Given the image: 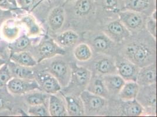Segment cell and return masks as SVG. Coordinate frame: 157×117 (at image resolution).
<instances>
[{
  "label": "cell",
  "mask_w": 157,
  "mask_h": 117,
  "mask_svg": "<svg viewBox=\"0 0 157 117\" xmlns=\"http://www.w3.org/2000/svg\"><path fill=\"white\" fill-rule=\"evenodd\" d=\"M147 31L149 32L151 35L154 38V39H156L157 37V20H154L150 17L147 18L145 22V26Z\"/></svg>",
  "instance_id": "cell-36"
},
{
  "label": "cell",
  "mask_w": 157,
  "mask_h": 117,
  "mask_svg": "<svg viewBox=\"0 0 157 117\" xmlns=\"http://www.w3.org/2000/svg\"><path fill=\"white\" fill-rule=\"evenodd\" d=\"M86 90L105 99H108L110 96L103 82L102 76L98 74H92V77Z\"/></svg>",
  "instance_id": "cell-17"
},
{
  "label": "cell",
  "mask_w": 157,
  "mask_h": 117,
  "mask_svg": "<svg viewBox=\"0 0 157 117\" xmlns=\"http://www.w3.org/2000/svg\"><path fill=\"white\" fill-rule=\"evenodd\" d=\"M48 111L52 117H63L67 115L66 108L60 98L52 94L49 98Z\"/></svg>",
  "instance_id": "cell-20"
},
{
  "label": "cell",
  "mask_w": 157,
  "mask_h": 117,
  "mask_svg": "<svg viewBox=\"0 0 157 117\" xmlns=\"http://www.w3.org/2000/svg\"><path fill=\"white\" fill-rule=\"evenodd\" d=\"M2 32L6 38L9 40H13L17 39L20 32V29L17 26L6 24L2 28Z\"/></svg>",
  "instance_id": "cell-35"
},
{
  "label": "cell",
  "mask_w": 157,
  "mask_h": 117,
  "mask_svg": "<svg viewBox=\"0 0 157 117\" xmlns=\"http://www.w3.org/2000/svg\"><path fill=\"white\" fill-rule=\"evenodd\" d=\"M123 57L141 67L155 62L156 48L141 42H131L122 50Z\"/></svg>",
  "instance_id": "cell-1"
},
{
  "label": "cell",
  "mask_w": 157,
  "mask_h": 117,
  "mask_svg": "<svg viewBox=\"0 0 157 117\" xmlns=\"http://www.w3.org/2000/svg\"><path fill=\"white\" fill-rule=\"evenodd\" d=\"M75 58L80 62H87L92 58V48L86 43H79L73 51Z\"/></svg>",
  "instance_id": "cell-27"
},
{
  "label": "cell",
  "mask_w": 157,
  "mask_h": 117,
  "mask_svg": "<svg viewBox=\"0 0 157 117\" xmlns=\"http://www.w3.org/2000/svg\"><path fill=\"white\" fill-rule=\"evenodd\" d=\"M105 33L116 43L123 42L131 35L130 32L119 20L110 22L105 28Z\"/></svg>",
  "instance_id": "cell-12"
},
{
  "label": "cell",
  "mask_w": 157,
  "mask_h": 117,
  "mask_svg": "<svg viewBox=\"0 0 157 117\" xmlns=\"http://www.w3.org/2000/svg\"><path fill=\"white\" fill-rule=\"evenodd\" d=\"M136 100L146 110L151 114H156L157 105V85H152L140 86L139 91Z\"/></svg>",
  "instance_id": "cell-5"
},
{
  "label": "cell",
  "mask_w": 157,
  "mask_h": 117,
  "mask_svg": "<svg viewBox=\"0 0 157 117\" xmlns=\"http://www.w3.org/2000/svg\"><path fill=\"white\" fill-rule=\"evenodd\" d=\"M49 96L48 94L42 92H35L27 94L25 97L26 102L30 106L36 105H46Z\"/></svg>",
  "instance_id": "cell-28"
},
{
  "label": "cell",
  "mask_w": 157,
  "mask_h": 117,
  "mask_svg": "<svg viewBox=\"0 0 157 117\" xmlns=\"http://www.w3.org/2000/svg\"><path fill=\"white\" fill-rule=\"evenodd\" d=\"M140 86H145L156 83L157 65L156 62L140 68L136 81Z\"/></svg>",
  "instance_id": "cell-14"
},
{
  "label": "cell",
  "mask_w": 157,
  "mask_h": 117,
  "mask_svg": "<svg viewBox=\"0 0 157 117\" xmlns=\"http://www.w3.org/2000/svg\"><path fill=\"white\" fill-rule=\"evenodd\" d=\"M66 103V111L70 116L78 117L85 114L83 102L80 96L74 94H65L62 93Z\"/></svg>",
  "instance_id": "cell-15"
},
{
  "label": "cell",
  "mask_w": 157,
  "mask_h": 117,
  "mask_svg": "<svg viewBox=\"0 0 157 117\" xmlns=\"http://www.w3.org/2000/svg\"><path fill=\"white\" fill-rule=\"evenodd\" d=\"M36 51L38 63L56 55H65L66 53L65 50L52 38L44 39L38 46Z\"/></svg>",
  "instance_id": "cell-7"
},
{
  "label": "cell",
  "mask_w": 157,
  "mask_h": 117,
  "mask_svg": "<svg viewBox=\"0 0 157 117\" xmlns=\"http://www.w3.org/2000/svg\"><path fill=\"white\" fill-rule=\"evenodd\" d=\"M3 64H4V62L2 60L0 59V67Z\"/></svg>",
  "instance_id": "cell-41"
},
{
  "label": "cell",
  "mask_w": 157,
  "mask_h": 117,
  "mask_svg": "<svg viewBox=\"0 0 157 117\" xmlns=\"http://www.w3.org/2000/svg\"><path fill=\"white\" fill-rule=\"evenodd\" d=\"M13 78L8 64L4 63L0 67V88L7 85Z\"/></svg>",
  "instance_id": "cell-33"
},
{
  "label": "cell",
  "mask_w": 157,
  "mask_h": 117,
  "mask_svg": "<svg viewBox=\"0 0 157 117\" xmlns=\"http://www.w3.org/2000/svg\"><path fill=\"white\" fill-rule=\"evenodd\" d=\"M96 5H98L104 10L109 12H119L122 4V0H95Z\"/></svg>",
  "instance_id": "cell-29"
},
{
  "label": "cell",
  "mask_w": 157,
  "mask_h": 117,
  "mask_svg": "<svg viewBox=\"0 0 157 117\" xmlns=\"http://www.w3.org/2000/svg\"><path fill=\"white\" fill-rule=\"evenodd\" d=\"M140 85L136 81H127L118 94V98L123 101H130L136 99L139 91Z\"/></svg>",
  "instance_id": "cell-21"
},
{
  "label": "cell",
  "mask_w": 157,
  "mask_h": 117,
  "mask_svg": "<svg viewBox=\"0 0 157 117\" xmlns=\"http://www.w3.org/2000/svg\"><path fill=\"white\" fill-rule=\"evenodd\" d=\"M35 79L39 85L40 90L48 94H55L62 90L58 80L47 70L35 72Z\"/></svg>",
  "instance_id": "cell-8"
},
{
  "label": "cell",
  "mask_w": 157,
  "mask_h": 117,
  "mask_svg": "<svg viewBox=\"0 0 157 117\" xmlns=\"http://www.w3.org/2000/svg\"><path fill=\"white\" fill-rule=\"evenodd\" d=\"M58 80L59 84L63 88L68 85L72 72V67L67 63L61 60L53 61L47 69Z\"/></svg>",
  "instance_id": "cell-9"
},
{
  "label": "cell",
  "mask_w": 157,
  "mask_h": 117,
  "mask_svg": "<svg viewBox=\"0 0 157 117\" xmlns=\"http://www.w3.org/2000/svg\"><path fill=\"white\" fill-rule=\"evenodd\" d=\"M73 9L78 17H86L92 13L96 7L95 0H75Z\"/></svg>",
  "instance_id": "cell-23"
},
{
  "label": "cell",
  "mask_w": 157,
  "mask_h": 117,
  "mask_svg": "<svg viewBox=\"0 0 157 117\" xmlns=\"http://www.w3.org/2000/svg\"><path fill=\"white\" fill-rule=\"evenodd\" d=\"M123 102L121 110L123 114V115L128 117H138L143 114L144 108L136 99Z\"/></svg>",
  "instance_id": "cell-25"
},
{
  "label": "cell",
  "mask_w": 157,
  "mask_h": 117,
  "mask_svg": "<svg viewBox=\"0 0 157 117\" xmlns=\"http://www.w3.org/2000/svg\"><path fill=\"white\" fill-rule=\"evenodd\" d=\"M13 77L35 79V72L31 67L20 65L11 61L8 63Z\"/></svg>",
  "instance_id": "cell-22"
},
{
  "label": "cell",
  "mask_w": 157,
  "mask_h": 117,
  "mask_svg": "<svg viewBox=\"0 0 157 117\" xmlns=\"http://www.w3.org/2000/svg\"><path fill=\"white\" fill-rule=\"evenodd\" d=\"M65 1L66 3H67V2H73V1L75 0H64Z\"/></svg>",
  "instance_id": "cell-42"
},
{
  "label": "cell",
  "mask_w": 157,
  "mask_h": 117,
  "mask_svg": "<svg viewBox=\"0 0 157 117\" xmlns=\"http://www.w3.org/2000/svg\"><path fill=\"white\" fill-rule=\"evenodd\" d=\"M89 45L96 52L107 54L115 48L116 43L110 39L105 33H89L86 35Z\"/></svg>",
  "instance_id": "cell-6"
},
{
  "label": "cell",
  "mask_w": 157,
  "mask_h": 117,
  "mask_svg": "<svg viewBox=\"0 0 157 117\" xmlns=\"http://www.w3.org/2000/svg\"><path fill=\"white\" fill-rule=\"evenodd\" d=\"M7 103V100L4 97L2 94H0V110H2L3 108H4L6 103Z\"/></svg>",
  "instance_id": "cell-39"
},
{
  "label": "cell",
  "mask_w": 157,
  "mask_h": 117,
  "mask_svg": "<svg viewBox=\"0 0 157 117\" xmlns=\"http://www.w3.org/2000/svg\"><path fill=\"white\" fill-rule=\"evenodd\" d=\"M10 17H12V13L10 11L3 9L0 8V24L4 21L10 18Z\"/></svg>",
  "instance_id": "cell-37"
},
{
  "label": "cell",
  "mask_w": 157,
  "mask_h": 117,
  "mask_svg": "<svg viewBox=\"0 0 157 117\" xmlns=\"http://www.w3.org/2000/svg\"><path fill=\"white\" fill-rule=\"evenodd\" d=\"M94 69L101 76L117 74L115 60L107 56L98 58L94 62Z\"/></svg>",
  "instance_id": "cell-16"
},
{
  "label": "cell",
  "mask_w": 157,
  "mask_h": 117,
  "mask_svg": "<svg viewBox=\"0 0 157 117\" xmlns=\"http://www.w3.org/2000/svg\"><path fill=\"white\" fill-rule=\"evenodd\" d=\"M85 112L88 115H98L106 109L107 105V99L94 95L87 90L82 92L80 94Z\"/></svg>",
  "instance_id": "cell-4"
},
{
  "label": "cell",
  "mask_w": 157,
  "mask_h": 117,
  "mask_svg": "<svg viewBox=\"0 0 157 117\" xmlns=\"http://www.w3.org/2000/svg\"><path fill=\"white\" fill-rule=\"evenodd\" d=\"M46 1V0H40L39 1V2H38V6H39V4H40V3H42V2H43L44 1Z\"/></svg>",
  "instance_id": "cell-43"
},
{
  "label": "cell",
  "mask_w": 157,
  "mask_h": 117,
  "mask_svg": "<svg viewBox=\"0 0 157 117\" xmlns=\"http://www.w3.org/2000/svg\"><path fill=\"white\" fill-rule=\"evenodd\" d=\"M124 9L136 11L150 17L156 10V0H122Z\"/></svg>",
  "instance_id": "cell-13"
},
{
  "label": "cell",
  "mask_w": 157,
  "mask_h": 117,
  "mask_svg": "<svg viewBox=\"0 0 157 117\" xmlns=\"http://www.w3.org/2000/svg\"><path fill=\"white\" fill-rule=\"evenodd\" d=\"M28 113L31 115L37 117H47L49 115V111L45 104L30 106L28 109Z\"/></svg>",
  "instance_id": "cell-32"
},
{
  "label": "cell",
  "mask_w": 157,
  "mask_h": 117,
  "mask_svg": "<svg viewBox=\"0 0 157 117\" xmlns=\"http://www.w3.org/2000/svg\"><path fill=\"white\" fill-rule=\"evenodd\" d=\"M21 22L26 25L28 31L29 36H36L40 33V28L38 24L36 22L35 20L31 15L24 16L22 19Z\"/></svg>",
  "instance_id": "cell-30"
},
{
  "label": "cell",
  "mask_w": 157,
  "mask_h": 117,
  "mask_svg": "<svg viewBox=\"0 0 157 117\" xmlns=\"http://www.w3.org/2000/svg\"><path fill=\"white\" fill-rule=\"evenodd\" d=\"M9 2L12 4L13 6H16L17 7V2H16V0H8Z\"/></svg>",
  "instance_id": "cell-40"
},
{
  "label": "cell",
  "mask_w": 157,
  "mask_h": 117,
  "mask_svg": "<svg viewBox=\"0 0 157 117\" xmlns=\"http://www.w3.org/2000/svg\"><path fill=\"white\" fill-rule=\"evenodd\" d=\"M11 61L18 65L33 67L38 64L33 55L26 51L15 52L11 54Z\"/></svg>",
  "instance_id": "cell-24"
},
{
  "label": "cell",
  "mask_w": 157,
  "mask_h": 117,
  "mask_svg": "<svg viewBox=\"0 0 157 117\" xmlns=\"http://www.w3.org/2000/svg\"><path fill=\"white\" fill-rule=\"evenodd\" d=\"M72 72L69 82L64 87L62 93L74 94L79 96L82 92L86 90L92 77V73L89 69L78 66L74 63L71 66Z\"/></svg>",
  "instance_id": "cell-2"
},
{
  "label": "cell",
  "mask_w": 157,
  "mask_h": 117,
  "mask_svg": "<svg viewBox=\"0 0 157 117\" xmlns=\"http://www.w3.org/2000/svg\"><path fill=\"white\" fill-rule=\"evenodd\" d=\"M31 44V42L28 36L23 35L15 40L14 43L11 46V47L14 52L25 51V49L29 47Z\"/></svg>",
  "instance_id": "cell-31"
},
{
  "label": "cell",
  "mask_w": 157,
  "mask_h": 117,
  "mask_svg": "<svg viewBox=\"0 0 157 117\" xmlns=\"http://www.w3.org/2000/svg\"><path fill=\"white\" fill-rule=\"evenodd\" d=\"M6 86L7 90L10 93L15 95L40 90L39 85L35 79L13 77L8 82Z\"/></svg>",
  "instance_id": "cell-10"
},
{
  "label": "cell",
  "mask_w": 157,
  "mask_h": 117,
  "mask_svg": "<svg viewBox=\"0 0 157 117\" xmlns=\"http://www.w3.org/2000/svg\"><path fill=\"white\" fill-rule=\"evenodd\" d=\"M78 34L72 30H67L60 33L56 38L57 43L62 47L73 46L78 42Z\"/></svg>",
  "instance_id": "cell-26"
},
{
  "label": "cell",
  "mask_w": 157,
  "mask_h": 117,
  "mask_svg": "<svg viewBox=\"0 0 157 117\" xmlns=\"http://www.w3.org/2000/svg\"><path fill=\"white\" fill-rule=\"evenodd\" d=\"M65 20V11L62 6L53 8L48 16V23L50 29L53 31L59 30L64 24Z\"/></svg>",
  "instance_id": "cell-18"
},
{
  "label": "cell",
  "mask_w": 157,
  "mask_h": 117,
  "mask_svg": "<svg viewBox=\"0 0 157 117\" xmlns=\"http://www.w3.org/2000/svg\"><path fill=\"white\" fill-rule=\"evenodd\" d=\"M13 5L11 4L8 0H0V8L2 9H13Z\"/></svg>",
  "instance_id": "cell-38"
},
{
  "label": "cell",
  "mask_w": 157,
  "mask_h": 117,
  "mask_svg": "<svg viewBox=\"0 0 157 117\" xmlns=\"http://www.w3.org/2000/svg\"><path fill=\"white\" fill-rule=\"evenodd\" d=\"M119 20L132 33H137L144 29L146 15L136 11L124 9L118 13Z\"/></svg>",
  "instance_id": "cell-3"
},
{
  "label": "cell",
  "mask_w": 157,
  "mask_h": 117,
  "mask_svg": "<svg viewBox=\"0 0 157 117\" xmlns=\"http://www.w3.org/2000/svg\"><path fill=\"white\" fill-rule=\"evenodd\" d=\"M105 86L110 95H118L124 85L125 81L118 74H107L102 76Z\"/></svg>",
  "instance_id": "cell-19"
},
{
  "label": "cell",
  "mask_w": 157,
  "mask_h": 117,
  "mask_svg": "<svg viewBox=\"0 0 157 117\" xmlns=\"http://www.w3.org/2000/svg\"><path fill=\"white\" fill-rule=\"evenodd\" d=\"M40 0H16L17 7L26 11H33L38 7Z\"/></svg>",
  "instance_id": "cell-34"
},
{
  "label": "cell",
  "mask_w": 157,
  "mask_h": 117,
  "mask_svg": "<svg viewBox=\"0 0 157 117\" xmlns=\"http://www.w3.org/2000/svg\"><path fill=\"white\" fill-rule=\"evenodd\" d=\"M117 74L125 81H136L140 67L124 57L115 60Z\"/></svg>",
  "instance_id": "cell-11"
}]
</instances>
